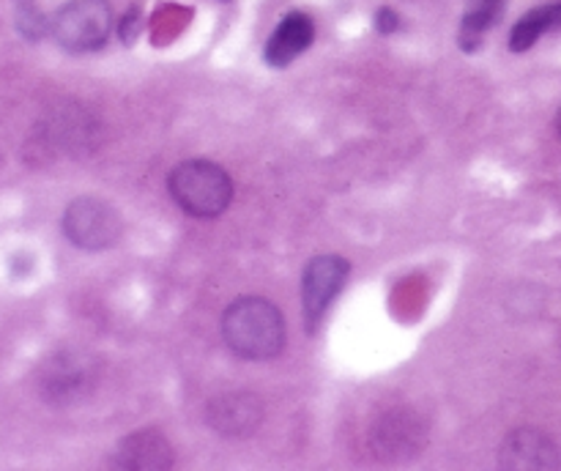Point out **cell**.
Masks as SVG:
<instances>
[{
    "mask_svg": "<svg viewBox=\"0 0 561 471\" xmlns=\"http://www.w3.org/2000/svg\"><path fill=\"white\" fill-rule=\"evenodd\" d=\"M376 27L381 33H394L400 27V16H398V11L394 9H389V5H383V9H378V14H376Z\"/></svg>",
    "mask_w": 561,
    "mask_h": 471,
    "instance_id": "cell-12",
    "label": "cell"
},
{
    "mask_svg": "<svg viewBox=\"0 0 561 471\" xmlns=\"http://www.w3.org/2000/svg\"><path fill=\"white\" fill-rule=\"evenodd\" d=\"M351 274V263L340 255H318L312 257L301 274V310H305V323L310 332L321 326L323 315L340 290L345 288Z\"/></svg>",
    "mask_w": 561,
    "mask_h": 471,
    "instance_id": "cell-5",
    "label": "cell"
},
{
    "mask_svg": "<svg viewBox=\"0 0 561 471\" xmlns=\"http://www.w3.org/2000/svg\"><path fill=\"white\" fill-rule=\"evenodd\" d=\"M170 195L190 217H219L233 200V179L208 159H186L170 173Z\"/></svg>",
    "mask_w": 561,
    "mask_h": 471,
    "instance_id": "cell-2",
    "label": "cell"
},
{
    "mask_svg": "<svg viewBox=\"0 0 561 471\" xmlns=\"http://www.w3.org/2000/svg\"><path fill=\"white\" fill-rule=\"evenodd\" d=\"M118 466L124 469H170L173 466V449L168 438L159 430H140L131 433L118 447Z\"/></svg>",
    "mask_w": 561,
    "mask_h": 471,
    "instance_id": "cell-9",
    "label": "cell"
},
{
    "mask_svg": "<svg viewBox=\"0 0 561 471\" xmlns=\"http://www.w3.org/2000/svg\"><path fill=\"white\" fill-rule=\"evenodd\" d=\"M504 0H466V14L460 22L458 44L466 53H477L485 42V33L502 20Z\"/></svg>",
    "mask_w": 561,
    "mask_h": 471,
    "instance_id": "cell-10",
    "label": "cell"
},
{
    "mask_svg": "<svg viewBox=\"0 0 561 471\" xmlns=\"http://www.w3.org/2000/svg\"><path fill=\"white\" fill-rule=\"evenodd\" d=\"M113 27V11L107 0H71L49 22L55 42L69 53L102 49Z\"/></svg>",
    "mask_w": 561,
    "mask_h": 471,
    "instance_id": "cell-3",
    "label": "cell"
},
{
    "mask_svg": "<svg viewBox=\"0 0 561 471\" xmlns=\"http://www.w3.org/2000/svg\"><path fill=\"white\" fill-rule=\"evenodd\" d=\"M222 337L241 359H274L285 348V318L261 296H241L225 310Z\"/></svg>",
    "mask_w": 561,
    "mask_h": 471,
    "instance_id": "cell-1",
    "label": "cell"
},
{
    "mask_svg": "<svg viewBox=\"0 0 561 471\" xmlns=\"http://www.w3.org/2000/svg\"><path fill=\"white\" fill-rule=\"evenodd\" d=\"M64 233L75 246L85 252L110 250L124 233V219L110 203L99 197H77L64 211Z\"/></svg>",
    "mask_w": 561,
    "mask_h": 471,
    "instance_id": "cell-4",
    "label": "cell"
},
{
    "mask_svg": "<svg viewBox=\"0 0 561 471\" xmlns=\"http://www.w3.org/2000/svg\"><path fill=\"white\" fill-rule=\"evenodd\" d=\"M499 463L504 469H559L561 458L559 449L546 433L535 430V427H520V430L510 433L499 452Z\"/></svg>",
    "mask_w": 561,
    "mask_h": 471,
    "instance_id": "cell-6",
    "label": "cell"
},
{
    "mask_svg": "<svg viewBox=\"0 0 561 471\" xmlns=\"http://www.w3.org/2000/svg\"><path fill=\"white\" fill-rule=\"evenodd\" d=\"M312 38H316V22H312L305 11H290V14H285L283 22L274 27L263 58H266V64L274 66V69H283V66L294 64L305 49H310Z\"/></svg>",
    "mask_w": 561,
    "mask_h": 471,
    "instance_id": "cell-7",
    "label": "cell"
},
{
    "mask_svg": "<svg viewBox=\"0 0 561 471\" xmlns=\"http://www.w3.org/2000/svg\"><path fill=\"white\" fill-rule=\"evenodd\" d=\"M557 126H559V135H561V110H559V115H557Z\"/></svg>",
    "mask_w": 561,
    "mask_h": 471,
    "instance_id": "cell-13",
    "label": "cell"
},
{
    "mask_svg": "<svg viewBox=\"0 0 561 471\" xmlns=\"http://www.w3.org/2000/svg\"><path fill=\"white\" fill-rule=\"evenodd\" d=\"M261 400L244 392L225 394V398H217L208 405V422H211V427L230 438L250 436L261 425Z\"/></svg>",
    "mask_w": 561,
    "mask_h": 471,
    "instance_id": "cell-8",
    "label": "cell"
},
{
    "mask_svg": "<svg viewBox=\"0 0 561 471\" xmlns=\"http://www.w3.org/2000/svg\"><path fill=\"white\" fill-rule=\"evenodd\" d=\"M551 31H561V3L537 5L529 14L520 16L515 22L513 33H510V49L513 53H526V49L535 47Z\"/></svg>",
    "mask_w": 561,
    "mask_h": 471,
    "instance_id": "cell-11",
    "label": "cell"
}]
</instances>
